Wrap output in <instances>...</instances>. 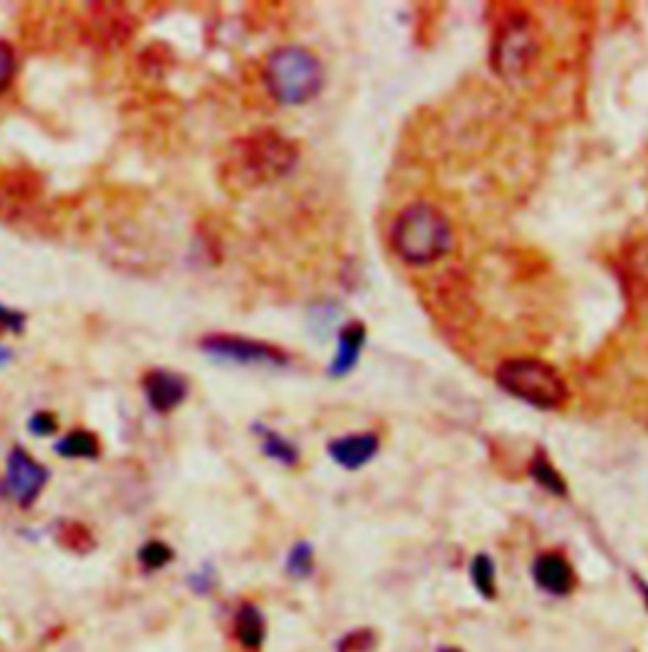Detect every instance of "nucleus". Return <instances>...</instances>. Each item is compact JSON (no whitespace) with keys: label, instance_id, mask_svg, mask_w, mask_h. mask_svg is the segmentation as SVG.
<instances>
[{"label":"nucleus","instance_id":"ddd939ff","mask_svg":"<svg viewBox=\"0 0 648 652\" xmlns=\"http://www.w3.org/2000/svg\"><path fill=\"white\" fill-rule=\"evenodd\" d=\"M253 429H257V435L261 437V452H264L269 460L284 464V468H297L299 450L292 439L278 435L276 429L264 427V424H253Z\"/></svg>","mask_w":648,"mask_h":652},{"label":"nucleus","instance_id":"a211bd4d","mask_svg":"<svg viewBox=\"0 0 648 652\" xmlns=\"http://www.w3.org/2000/svg\"><path fill=\"white\" fill-rule=\"evenodd\" d=\"M286 572L294 578H307L315 572V549L307 541L292 546L289 557H286Z\"/></svg>","mask_w":648,"mask_h":652},{"label":"nucleus","instance_id":"a878e982","mask_svg":"<svg viewBox=\"0 0 648 652\" xmlns=\"http://www.w3.org/2000/svg\"><path fill=\"white\" fill-rule=\"evenodd\" d=\"M636 582V586H638V592L644 594V602H646V607H648V584L644 582V578H634Z\"/></svg>","mask_w":648,"mask_h":652},{"label":"nucleus","instance_id":"393cba45","mask_svg":"<svg viewBox=\"0 0 648 652\" xmlns=\"http://www.w3.org/2000/svg\"><path fill=\"white\" fill-rule=\"evenodd\" d=\"M13 361V353H11V348H5V346H0V371L5 369L8 363Z\"/></svg>","mask_w":648,"mask_h":652},{"label":"nucleus","instance_id":"6e6552de","mask_svg":"<svg viewBox=\"0 0 648 652\" xmlns=\"http://www.w3.org/2000/svg\"><path fill=\"white\" fill-rule=\"evenodd\" d=\"M187 389H191L187 386V379L168 369H152L147 371L143 379L147 404H150L158 414L175 412L178 406L187 398Z\"/></svg>","mask_w":648,"mask_h":652},{"label":"nucleus","instance_id":"0eeeda50","mask_svg":"<svg viewBox=\"0 0 648 652\" xmlns=\"http://www.w3.org/2000/svg\"><path fill=\"white\" fill-rule=\"evenodd\" d=\"M48 483V470L44 464L36 462L23 447L8 454L5 462V477H3V493L13 503H19L21 508H31L36 503Z\"/></svg>","mask_w":648,"mask_h":652},{"label":"nucleus","instance_id":"9b49d317","mask_svg":"<svg viewBox=\"0 0 648 652\" xmlns=\"http://www.w3.org/2000/svg\"><path fill=\"white\" fill-rule=\"evenodd\" d=\"M365 340H367L365 323L350 321L348 325H342L338 336V350H334V358L327 373H330L332 379H342L348 376L350 371H355V366L360 363V356H363Z\"/></svg>","mask_w":648,"mask_h":652},{"label":"nucleus","instance_id":"6ab92c4d","mask_svg":"<svg viewBox=\"0 0 648 652\" xmlns=\"http://www.w3.org/2000/svg\"><path fill=\"white\" fill-rule=\"evenodd\" d=\"M139 564H143L147 572H158V569H166L172 559H175V553L168 543L162 541H147L143 549L137 553Z\"/></svg>","mask_w":648,"mask_h":652},{"label":"nucleus","instance_id":"f8f14e48","mask_svg":"<svg viewBox=\"0 0 648 652\" xmlns=\"http://www.w3.org/2000/svg\"><path fill=\"white\" fill-rule=\"evenodd\" d=\"M234 632H236V640H239V645L249 652H259L261 645H264V638H266V622H264V615L259 612L257 605H251V602H243L239 607V612H236L234 619Z\"/></svg>","mask_w":648,"mask_h":652},{"label":"nucleus","instance_id":"5701e85b","mask_svg":"<svg viewBox=\"0 0 648 652\" xmlns=\"http://www.w3.org/2000/svg\"><path fill=\"white\" fill-rule=\"evenodd\" d=\"M26 328V315L21 310L0 305V333H23Z\"/></svg>","mask_w":648,"mask_h":652},{"label":"nucleus","instance_id":"dca6fc26","mask_svg":"<svg viewBox=\"0 0 648 652\" xmlns=\"http://www.w3.org/2000/svg\"><path fill=\"white\" fill-rule=\"evenodd\" d=\"M469 576H471V584L477 586V592L484 599L497 597V566L494 561H491V557H487V553H477V557L471 559Z\"/></svg>","mask_w":648,"mask_h":652},{"label":"nucleus","instance_id":"39448f33","mask_svg":"<svg viewBox=\"0 0 648 652\" xmlns=\"http://www.w3.org/2000/svg\"><path fill=\"white\" fill-rule=\"evenodd\" d=\"M537 56V38L532 19L524 11H510L499 19L491 46V67L499 77L520 79Z\"/></svg>","mask_w":648,"mask_h":652},{"label":"nucleus","instance_id":"1a4fd4ad","mask_svg":"<svg viewBox=\"0 0 648 652\" xmlns=\"http://www.w3.org/2000/svg\"><path fill=\"white\" fill-rule=\"evenodd\" d=\"M532 578H535L539 589L553 594V597H568L578 584L576 569L557 551L539 553L535 564H532Z\"/></svg>","mask_w":648,"mask_h":652},{"label":"nucleus","instance_id":"aec40b11","mask_svg":"<svg viewBox=\"0 0 648 652\" xmlns=\"http://www.w3.org/2000/svg\"><path fill=\"white\" fill-rule=\"evenodd\" d=\"M375 642L373 630H355L338 642V652H373Z\"/></svg>","mask_w":648,"mask_h":652},{"label":"nucleus","instance_id":"bb28decb","mask_svg":"<svg viewBox=\"0 0 648 652\" xmlns=\"http://www.w3.org/2000/svg\"><path fill=\"white\" fill-rule=\"evenodd\" d=\"M441 652H462V650H456V648H444Z\"/></svg>","mask_w":648,"mask_h":652},{"label":"nucleus","instance_id":"b1692460","mask_svg":"<svg viewBox=\"0 0 648 652\" xmlns=\"http://www.w3.org/2000/svg\"><path fill=\"white\" fill-rule=\"evenodd\" d=\"M191 586L198 594H208L213 589V572H211V566H205V569H201L198 574H193L191 576Z\"/></svg>","mask_w":648,"mask_h":652},{"label":"nucleus","instance_id":"412c9836","mask_svg":"<svg viewBox=\"0 0 648 652\" xmlns=\"http://www.w3.org/2000/svg\"><path fill=\"white\" fill-rule=\"evenodd\" d=\"M15 75V54H13V46L8 44V41L0 38V94L5 92L8 87H11Z\"/></svg>","mask_w":648,"mask_h":652},{"label":"nucleus","instance_id":"f257e3e1","mask_svg":"<svg viewBox=\"0 0 648 652\" xmlns=\"http://www.w3.org/2000/svg\"><path fill=\"white\" fill-rule=\"evenodd\" d=\"M297 160L299 150L289 137L276 130H259L231 143L224 162V178L236 189H261L289 176Z\"/></svg>","mask_w":648,"mask_h":652},{"label":"nucleus","instance_id":"4468645a","mask_svg":"<svg viewBox=\"0 0 648 652\" xmlns=\"http://www.w3.org/2000/svg\"><path fill=\"white\" fill-rule=\"evenodd\" d=\"M56 454L67 460H96L102 452V445L96 435L87 429H73L69 435H64L59 442H56Z\"/></svg>","mask_w":648,"mask_h":652},{"label":"nucleus","instance_id":"f03ea898","mask_svg":"<svg viewBox=\"0 0 648 652\" xmlns=\"http://www.w3.org/2000/svg\"><path fill=\"white\" fill-rule=\"evenodd\" d=\"M390 247L410 267H431L441 262L454 247V226L433 203H408L393 218Z\"/></svg>","mask_w":648,"mask_h":652},{"label":"nucleus","instance_id":"9d476101","mask_svg":"<svg viewBox=\"0 0 648 652\" xmlns=\"http://www.w3.org/2000/svg\"><path fill=\"white\" fill-rule=\"evenodd\" d=\"M377 450H380V437L375 431H357V435H342L334 437L330 445H327V452L334 464H340L342 470L355 472L365 468L367 462L375 460Z\"/></svg>","mask_w":648,"mask_h":652},{"label":"nucleus","instance_id":"4be33fe9","mask_svg":"<svg viewBox=\"0 0 648 652\" xmlns=\"http://www.w3.org/2000/svg\"><path fill=\"white\" fill-rule=\"evenodd\" d=\"M29 431L36 437H52L59 431V421L52 412H36L34 417L29 419Z\"/></svg>","mask_w":648,"mask_h":652},{"label":"nucleus","instance_id":"2eb2a0df","mask_svg":"<svg viewBox=\"0 0 648 652\" xmlns=\"http://www.w3.org/2000/svg\"><path fill=\"white\" fill-rule=\"evenodd\" d=\"M530 477L535 480V483L543 487V491H547L549 495H555V498H565V495H568V483H565L560 470H557L555 464L547 460L545 452H537L535 458H532Z\"/></svg>","mask_w":648,"mask_h":652},{"label":"nucleus","instance_id":"20e7f679","mask_svg":"<svg viewBox=\"0 0 648 652\" xmlns=\"http://www.w3.org/2000/svg\"><path fill=\"white\" fill-rule=\"evenodd\" d=\"M497 386L539 412H557L570 402V386L555 366L539 358H507L497 366Z\"/></svg>","mask_w":648,"mask_h":652},{"label":"nucleus","instance_id":"423d86ee","mask_svg":"<svg viewBox=\"0 0 648 652\" xmlns=\"http://www.w3.org/2000/svg\"><path fill=\"white\" fill-rule=\"evenodd\" d=\"M201 350L205 356L216 358L224 363L236 366H269V369H284L289 366V353L264 340H251L241 336H228V333H213L201 338Z\"/></svg>","mask_w":648,"mask_h":652},{"label":"nucleus","instance_id":"7ed1b4c3","mask_svg":"<svg viewBox=\"0 0 648 652\" xmlns=\"http://www.w3.org/2000/svg\"><path fill=\"white\" fill-rule=\"evenodd\" d=\"M264 85L286 108H302L317 100L325 87L322 59L307 46H282L266 56Z\"/></svg>","mask_w":648,"mask_h":652},{"label":"nucleus","instance_id":"f3484780","mask_svg":"<svg viewBox=\"0 0 648 652\" xmlns=\"http://www.w3.org/2000/svg\"><path fill=\"white\" fill-rule=\"evenodd\" d=\"M56 538H59L61 546H67V549L77 551V553L94 549V536L89 533V528L81 524H71V520H64V524H59Z\"/></svg>","mask_w":648,"mask_h":652}]
</instances>
